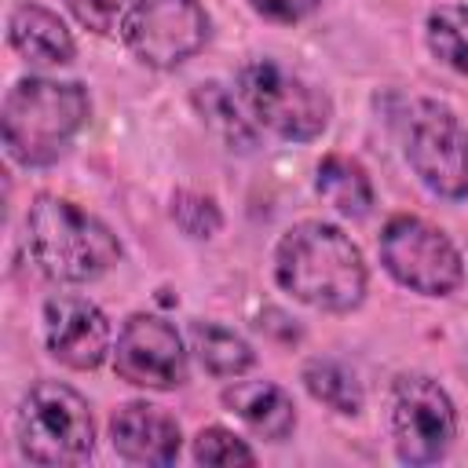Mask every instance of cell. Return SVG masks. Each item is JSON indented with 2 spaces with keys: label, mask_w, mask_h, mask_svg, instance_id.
Masks as SVG:
<instances>
[{
  "label": "cell",
  "mask_w": 468,
  "mask_h": 468,
  "mask_svg": "<svg viewBox=\"0 0 468 468\" xmlns=\"http://www.w3.org/2000/svg\"><path fill=\"white\" fill-rule=\"evenodd\" d=\"M7 44L33 66H69L77 58V44L66 22L37 0H18L7 11Z\"/></svg>",
  "instance_id": "13"
},
{
  "label": "cell",
  "mask_w": 468,
  "mask_h": 468,
  "mask_svg": "<svg viewBox=\"0 0 468 468\" xmlns=\"http://www.w3.org/2000/svg\"><path fill=\"white\" fill-rule=\"evenodd\" d=\"M300 380H303V388H307V395H311L314 402L329 406V410L340 413V417H355V413H362V406H366V391H362L355 369H347V366L336 362V358H311V362L303 366Z\"/></svg>",
  "instance_id": "17"
},
{
  "label": "cell",
  "mask_w": 468,
  "mask_h": 468,
  "mask_svg": "<svg viewBox=\"0 0 468 468\" xmlns=\"http://www.w3.org/2000/svg\"><path fill=\"white\" fill-rule=\"evenodd\" d=\"M44 344L55 362H62L66 369H80V373L99 369L113 351V336H110V322H106L102 307L77 292L48 296Z\"/></svg>",
  "instance_id": "11"
},
{
  "label": "cell",
  "mask_w": 468,
  "mask_h": 468,
  "mask_svg": "<svg viewBox=\"0 0 468 468\" xmlns=\"http://www.w3.org/2000/svg\"><path fill=\"white\" fill-rule=\"evenodd\" d=\"M274 282L311 311L347 314L369 292V267L336 223L300 219L274 245Z\"/></svg>",
  "instance_id": "1"
},
{
  "label": "cell",
  "mask_w": 468,
  "mask_h": 468,
  "mask_svg": "<svg viewBox=\"0 0 468 468\" xmlns=\"http://www.w3.org/2000/svg\"><path fill=\"white\" fill-rule=\"evenodd\" d=\"M234 99L245 121L282 143H314L333 121V99L274 58H252L238 69Z\"/></svg>",
  "instance_id": "4"
},
{
  "label": "cell",
  "mask_w": 468,
  "mask_h": 468,
  "mask_svg": "<svg viewBox=\"0 0 468 468\" xmlns=\"http://www.w3.org/2000/svg\"><path fill=\"white\" fill-rule=\"evenodd\" d=\"M18 453L33 464H80L95 450V417L88 399L62 380H37L15 413Z\"/></svg>",
  "instance_id": "5"
},
{
  "label": "cell",
  "mask_w": 468,
  "mask_h": 468,
  "mask_svg": "<svg viewBox=\"0 0 468 468\" xmlns=\"http://www.w3.org/2000/svg\"><path fill=\"white\" fill-rule=\"evenodd\" d=\"M223 406L260 439L285 442L296 431V406L285 388L274 380H238L223 388Z\"/></svg>",
  "instance_id": "14"
},
{
  "label": "cell",
  "mask_w": 468,
  "mask_h": 468,
  "mask_svg": "<svg viewBox=\"0 0 468 468\" xmlns=\"http://www.w3.org/2000/svg\"><path fill=\"white\" fill-rule=\"evenodd\" d=\"M428 51L453 73L468 77V4H439L424 18Z\"/></svg>",
  "instance_id": "18"
},
{
  "label": "cell",
  "mask_w": 468,
  "mask_h": 468,
  "mask_svg": "<svg viewBox=\"0 0 468 468\" xmlns=\"http://www.w3.org/2000/svg\"><path fill=\"white\" fill-rule=\"evenodd\" d=\"M314 190L318 197L340 212L344 219H366L373 212V179L369 172L344 154H325L314 168Z\"/></svg>",
  "instance_id": "15"
},
{
  "label": "cell",
  "mask_w": 468,
  "mask_h": 468,
  "mask_svg": "<svg viewBox=\"0 0 468 468\" xmlns=\"http://www.w3.org/2000/svg\"><path fill=\"white\" fill-rule=\"evenodd\" d=\"M245 4L263 22H274V26H296L322 7V0H245Z\"/></svg>",
  "instance_id": "22"
},
{
  "label": "cell",
  "mask_w": 468,
  "mask_h": 468,
  "mask_svg": "<svg viewBox=\"0 0 468 468\" xmlns=\"http://www.w3.org/2000/svg\"><path fill=\"white\" fill-rule=\"evenodd\" d=\"M190 351L197 355L201 369L216 380H234L256 366V351L245 336H238L234 329L219 322H205V318L190 322Z\"/></svg>",
  "instance_id": "16"
},
{
  "label": "cell",
  "mask_w": 468,
  "mask_h": 468,
  "mask_svg": "<svg viewBox=\"0 0 468 468\" xmlns=\"http://www.w3.org/2000/svg\"><path fill=\"white\" fill-rule=\"evenodd\" d=\"M110 442L121 461L161 468L176 464L183 450V428L168 410L154 402H124L110 417Z\"/></svg>",
  "instance_id": "12"
},
{
  "label": "cell",
  "mask_w": 468,
  "mask_h": 468,
  "mask_svg": "<svg viewBox=\"0 0 468 468\" xmlns=\"http://www.w3.org/2000/svg\"><path fill=\"white\" fill-rule=\"evenodd\" d=\"M402 154L420 186L450 205L468 201V128L439 99H410L402 110Z\"/></svg>",
  "instance_id": "6"
},
{
  "label": "cell",
  "mask_w": 468,
  "mask_h": 468,
  "mask_svg": "<svg viewBox=\"0 0 468 468\" xmlns=\"http://www.w3.org/2000/svg\"><path fill=\"white\" fill-rule=\"evenodd\" d=\"M172 219L186 238H197V241L216 238L219 227H223L219 205L208 194H197V190H176L172 194Z\"/></svg>",
  "instance_id": "20"
},
{
  "label": "cell",
  "mask_w": 468,
  "mask_h": 468,
  "mask_svg": "<svg viewBox=\"0 0 468 468\" xmlns=\"http://www.w3.org/2000/svg\"><path fill=\"white\" fill-rule=\"evenodd\" d=\"M208 11L201 0H132L117 33L124 48L150 69H176L208 40Z\"/></svg>",
  "instance_id": "9"
},
{
  "label": "cell",
  "mask_w": 468,
  "mask_h": 468,
  "mask_svg": "<svg viewBox=\"0 0 468 468\" xmlns=\"http://www.w3.org/2000/svg\"><path fill=\"white\" fill-rule=\"evenodd\" d=\"M194 461L197 464H212V468H234V464H256V453L245 439H238L230 428H219V424H208L194 435V446H190Z\"/></svg>",
  "instance_id": "19"
},
{
  "label": "cell",
  "mask_w": 468,
  "mask_h": 468,
  "mask_svg": "<svg viewBox=\"0 0 468 468\" xmlns=\"http://www.w3.org/2000/svg\"><path fill=\"white\" fill-rule=\"evenodd\" d=\"M88 117L91 99L84 84L55 77H18L0 106L4 150L22 168H48L66 157Z\"/></svg>",
  "instance_id": "2"
},
{
  "label": "cell",
  "mask_w": 468,
  "mask_h": 468,
  "mask_svg": "<svg viewBox=\"0 0 468 468\" xmlns=\"http://www.w3.org/2000/svg\"><path fill=\"white\" fill-rule=\"evenodd\" d=\"M62 4L69 7V15L84 29H91L99 37H110V33H117V26H121V18H124L132 0H62Z\"/></svg>",
  "instance_id": "21"
},
{
  "label": "cell",
  "mask_w": 468,
  "mask_h": 468,
  "mask_svg": "<svg viewBox=\"0 0 468 468\" xmlns=\"http://www.w3.org/2000/svg\"><path fill=\"white\" fill-rule=\"evenodd\" d=\"M26 256L48 278L62 285H84L102 278L121 260L117 234L58 194H37L26 208Z\"/></svg>",
  "instance_id": "3"
},
{
  "label": "cell",
  "mask_w": 468,
  "mask_h": 468,
  "mask_svg": "<svg viewBox=\"0 0 468 468\" xmlns=\"http://www.w3.org/2000/svg\"><path fill=\"white\" fill-rule=\"evenodd\" d=\"M457 406L428 373H399L391 384V446L402 464H435L453 450Z\"/></svg>",
  "instance_id": "8"
},
{
  "label": "cell",
  "mask_w": 468,
  "mask_h": 468,
  "mask_svg": "<svg viewBox=\"0 0 468 468\" xmlns=\"http://www.w3.org/2000/svg\"><path fill=\"white\" fill-rule=\"evenodd\" d=\"M380 267L417 296H450L464 285V256L435 223L399 212L380 230Z\"/></svg>",
  "instance_id": "7"
},
{
  "label": "cell",
  "mask_w": 468,
  "mask_h": 468,
  "mask_svg": "<svg viewBox=\"0 0 468 468\" xmlns=\"http://www.w3.org/2000/svg\"><path fill=\"white\" fill-rule=\"evenodd\" d=\"M110 362L124 384L146 391H172L183 388L190 377V358L179 329L150 311H135L124 318Z\"/></svg>",
  "instance_id": "10"
}]
</instances>
